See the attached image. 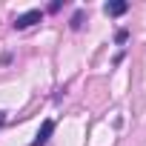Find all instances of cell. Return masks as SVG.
I'll return each instance as SVG.
<instances>
[{
	"mask_svg": "<svg viewBox=\"0 0 146 146\" xmlns=\"http://www.w3.org/2000/svg\"><path fill=\"white\" fill-rule=\"evenodd\" d=\"M40 20H43V12H40V9H29V12H23V15H17L12 26H15L17 32H23V29H29V26H35V23H40Z\"/></svg>",
	"mask_w": 146,
	"mask_h": 146,
	"instance_id": "cell-1",
	"label": "cell"
},
{
	"mask_svg": "<svg viewBox=\"0 0 146 146\" xmlns=\"http://www.w3.org/2000/svg\"><path fill=\"white\" fill-rule=\"evenodd\" d=\"M103 12H106L109 17H120V15L129 12V3H126V0H109V3L103 6Z\"/></svg>",
	"mask_w": 146,
	"mask_h": 146,
	"instance_id": "cell-3",
	"label": "cell"
},
{
	"mask_svg": "<svg viewBox=\"0 0 146 146\" xmlns=\"http://www.w3.org/2000/svg\"><path fill=\"white\" fill-rule=\"evenodd\" d=\"M52 135H54V120H52V117H46V120L40 123V129H37V135H35V140H32L29 146H46Z\"/></svg>",
	"mask_w": 146,
	"mask_h": 146,
	"instance_id": "cell-2",
	"label": "cell"
},
{
	"mask_svg": "<svg viewBox=\"0 0 146 146\" xmlns=\"http://www.w3.org/2000/svg\"><path fill=\"white\" fill-rule=\"evenodd\" d=\"M3 126H6V112L0 109V129H3Z\"/></svg>",
	"mask_w": 146,
	"mask_h": 146,
	"instance_id": "cell-6",
	"label": "cell"
},
{
	"mask_svg": "<svg viewBox=\"0 0 146 146\" xmlns=\"http://www.w3.org/2000/svg\"><path fill=\"white\" fill-rule=\"evenodd\" d=\"M129 40V29H117L115 32V43H126Z\"/></svg>",
	"mask_w": 146,
	"mask_h": 146,
	"instance_id": "cell-5",
	"label": "cell"
},
{
	"mask_svg": "<svg viewBox=\"0 0 146 146\" xmlns=\"http://www.w3.org/2000/svg\"><path fill=\"white\" fill-rule=\"evenodd\" d=\"M83 20H86V12H83V9H78L75 15H72V20H69V26H72V29L78 32V29H83Z\"/></svg>",
	"mask_w": 146,
	"mask_h": 146,
	"instance_id": "cell-4",
	"label": "cell"
}]
</instances>
